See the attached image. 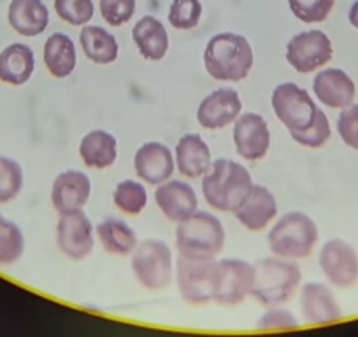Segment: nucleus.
Wrapping results in <instances>:
<instances>
[{"label":"nucleus","mask_w":358,"mask_h":337,"mask_svg":"<svg viewBox=\"0 0 358 337\" xmlns=\"http://www.w3.org/2000/svg\"><path fill=\"white\" fill-rule=\"evenodd\" d=\"M113 202L123 215L137 216L146 209L148 190L141 181L123 180L113 192Z\"/></svg>","instance_id":"30"},{"label":"nucleus","mask_w":358,"mask_h":337,"mask_svg":"<svg viewBox=\"0 0 358 337\" xmlns=\"http://www.w3.org/2000/svg\"><path fill=\"white\" fill-rule=\"evenodd\" d=\"M292 139L295 141L297 144L304 148H311V150H316V148H322L329 143L330 136H332V127H330L329 116L320 109L318 118L316 122L309 127L308 130L304 132H297V134H290Z\"/></svg>","instance_id":"36"},{"label":"nucleus","mask_w":358,"mask_h":337,"mask_svg":"<svg viewBox=\"0 0 358 337\" xmlns=\"http://www.w3.org/2000/svg\"><path fill=\"white\" fill-rule=\"evenodd\" d=\"M132 41L141 57L150 62L164 60L169 53V32L164 23L155 16H143L132 29Z\"/></svg>","instance_id":"23"},{"label":"nucleus","mask_w":358,"mask_h":337,"mask_svg":"<svg viewBox=\"0 0 358 337\" xmlns=\"http://www.w3.org/2000/svg\"><path fill=\"white\" fill-rule=\"evenodd\" d=\"M137 0H99V11L109 27H123L134 18Z\"/></svg>","instance_id":"35"},{"label":"nucleus","mask_w":358,"mask_h":337,"mask_svg":"<svg viewBox=\"0 0 358 337\" xmlns=\"http://www.w3.org/2000/svg\"><path fill=\"white\" fill-rule=\"evenodd\" d=\"M320 232L315 220L306 213L292 211L281 216L268 232V248L281 259H308L318 244Z\"/></svg>","instance_id":"5"},{"label":"nucleus","mask_w":358,"mask_h":337,"mask_svg":"<svg viewBox=\"0 0 358 337\" xmlns=\"http://www.w3.org/2000/svg\"><path fill=\"white\" fill-rule=\"evenodd\" d=\"M271 106L276 118L287 127L290 134L304 132L318 118L320 108L308 90L297 83H281L273 90Z\"/></svg>","instance_id":"7"},{"label":"nucleus","mask_w":358,"mask_h":337,"mask_svg":"<svg viewBox=\"0 0 358 337\" xmlns=\"http://www.w3.org/2000/svg\"><path fill=\"white\" fill-rule=\"evenodd\" d=\"M8 22L20 36L37 37L50 25V9L43 0H11Z\"/></svg>","instance_id":"22"},{"label":"nucleus","mask_w":358,"mask_h":337,"mask_svg":"<svg viewBox=\"0 0 358 337\" xmlns=\"http://www.w3.org/2000/svg\"><path fill=\"white\" fill-rule=\"evenodd\" d=\"M92 195V181L81 171L69 168L55 178L51 185V204L58 215L81 211Z\"/></svg>","instance_id":"18"},{"label":"nucleus","mask_w":358,"mask_h":337,"mask_svg":"<svg viewBox=\"0 0 358 337\" xmlns=\"http://www.w3.org/2000/svg\"><path fill=\"white\" fill-rule=\"evenodd\" d=\"M287 62L299 74H311L325 67L334 57L330 37L323 30L313 29L299 32L288 41Z\"/></svg>","instance_id":"9"},{"label":"nucleus","mask_w":358,"mask_h":337,"mask_svg":"<svg viewBox=\"0 0 358 337\" xmlns=\"http://www.w3.org/2000/svg\"><path fill=\"white\" fill-rule=\"evenodd\" d=\"M134 171L143 183L158 187L171 180L174 174V153L164 143L148 141L141 144L134 155Z\"/></svg>","instance_id":"15"},{"label":"nucleus","mask_w":358,"mask_h":337,"mask_svg":"<svg viewBox=\"0 0 358 337\" xmlns=\"http://www.w3.org/2000/svg\"><path fill=\"white\" fill-rule=\"evenodd\" d=\"M253 178L243 164L218 158L202 176V195L211 209L234 213L253 188Z\"/></svg>","instance_id":"1"},{"label":"nucleus","mask_w":358,"mask_h":337,"mask_svg":"<svg viewBox=\"0 0 358 337\" xmlns=\"http://www.w3.org/2000/svg\"><path fill=\"white\" fill-rule=\"evenodd\" d=\"M218 262L179 257L176 262V281L181 297L192 306H204L215 301Z\"/></svg>","instance_id":"8"},{"label":"nucleus","mask_w":358,"mask_h":337,"mask_svg":"<svg viewBox=\"0 0 358 337\" xmlns=\"http://www.w3.org/2000/svg\"><path fill=\"white\" fill-rule=\"evenodd\" d=\"M25 253V236L22 229L0 213V267L18 262Z\"/></svg>","instance_id":"29"},{"label":"nucleus","mask_w":358,"mask_h":337,"mask_svg":"<svg viewBox=\"0 0 358 337\" xmlns=\"http://www.w3.org/2000/svg\"><path fill=\"white\" fill-rule=\"evenodd\" d=\"M176 250L179 257L194 260H213L225 248V227L218 216L197 211L176 227Z\"/></svg>","instance_id":"3"},{"label":"nucleus","mask_w":358,"mask_h":337,"mask_svg":"<svg viewBox=\"0 0 358 337\" xmlns=\"http://www.w3.org/2000/svg\"><path fill=\"white\" fill-rule=\"evenodd\" d=\"M79 157L86 167L104 171L118 158V141L108 130H92L79 143Z\"/></svg>","instance_id":"25"},{"label":"nucleus","mask_w":358,"mask_h":337,"mask_svg":"<svg viewBox=\"0 0 358 337\" xmlns=\"http://www.w3.org/2000/svg\"><path fill=\"white\" fill-rule=\"evenodd\" d=\"M243 113V101L234 88H216L206 95L197 108V122L206 130L232 125Z\"/></svg>","instance_id":"14"},{"label":"nucleus","mask_w":358,"mask_h":337,"mask_svg":"<svg viewBox=\"0 0 358 337\" xmlns=\"http://www.w3.org/2000/svg\"><path fill=\"white\" fill-rule=\"evenodd\" d=\"M348 22H350V25L355 30H358V0H355L353 4H351L350 11H348Z\"/></svg>","instance_id":"39"},{"label":"nucleus","mask_w":358,"mask_h":337,"mask_svg":"<svg viewBox=\"0 0 358 337\" xmlns=\"http://www.w3.org/2000/svg\"><path fill=\"white\" fill-rule=\"evenodd\" d=\"M99 241L108 253L116 257L132 255L137 248V234L127 222L118 218L102 220L95 227Z\"/></svg>","instance_id":"28"},{"label":"nucleus","mask_w":358,"mask_h":337,"mask_svg":"<svg viewBox=\"0 0 358 337\" xmlns=\"http://www.w3.org/2000/svg\"><path fill=\"white\" fill-rule=\"evenodd\" d=\"M36 71V55L29 44L13 43L0 51V81L22 87Z\"/></svg>","instance_id":"24"},{"label":"nucleus","mask_w":358,"mask_h":337,"mask_svg":"<svg viewBox=\"0 0 358 337\" xmlns=\"http://www.w3.org/2000/svg\"><path fill=\"white\" fill-rule=\"evenodd\" d=\"M167 18L172 29H195L202 18V2L201 0H172Z\"/></svg>","instance_id":"32"},{"label":"nucleus","mask_w":358,"mask_h":337,"mask_svg":"<svg viewBox=\"0 0 358 337\" xmlns=\"http://www.w3.org/2000/svg\"><path fill=\"white\" fill-rule=\"evenodd\" d=\"M79 43L85 57L97 65H109L118 60L120 44L109 30L99 25H85L79 32Z\"/></svg>","instance_id":"27"},{"label":"nucleus","mask_w":358,"mask_h":337,"mask_svg":"<svg viewBox=\"0 0 358 337\" xmlns=\"http://www.w3.org/2000/svg\"><path fill=\"white\" fill-rule=\"evenodd\" d=\"M25 183L23 168L15 158L0 155V204L15 201Z\"/></svg>","instance_id":"31"},{"label":"nucleus","mask_w":358,"mask_h":337,"mask_svg":"<svg viewBox=\"0 0 358 337\" xmlns=\"http://www.w3.org/2000/svg\"><path fill=\"white\" fill-rule=\"evenodd\" d=\"M130 266L141 287L148 290H164L174 278L172 250L160 239H144L137 244Z\"/></svg>","instance_id":"6"},{"label":"nucleus","mask_w":358,"mask_h":337,"mask_svg":"<svg viewBox=\"0 0 358 337\" xmlns=\"http://www.w3.org/2000/svg\"><path fill=\"white\" fill-rule=\"evenodd\" d=\"M176 168L188 180L202 178L213 165L211 148L199 134H185L176 144Z\"/></svg>","instance_id":"21"},{"label":"nucleus","mask_w":358,"mask_h":337,"mask_svg":"<svg viewBox=\"0 0 358 337\" xmlns=\"http://www.w3.org/2000/svg\"><path fill=\"white\" fill-rule=\"evenodd\" d=\"M43 60L48 72L57 79H65L74 72L78 65L76 44L67 34L55 32L44 43Z\"/></svg>","instance_id":"26"},{"label":"nucleus","mask_w":358,"mask_h":337,"mask_svg":"<svg viewBox=\"0 0 358 337\" xmlns=\"http://www.w3.org/2000/svg\"><path fill=\"white\" fill-rule=\"evenodd\" d=\"M299 320L288 309H280L268 308V311H265L264 315L258 318L257 329L260 330H285V329H297Z\"/></svg>","instance_id":"38"},{"label":"nucleus","mask_w":358,"mask_h":337,"mask_svg":"<svg viewBox=\"0 0 358 337\" xmlns=\"http://www.w3.org/2000/svg\"><path fill=\"white\" fill-rule=\"evenodd\" d=\"M55 13L72 27H85L95 15L94 0H55Z\"/></svg>","instance_id":"33"},{"label":"nucleus","mask_w":358,"mask_h":337,"mask_svg":"<svg viewBox=\"0 0 358 337\" xmlns=\"http://www.w3.org/2000/svg\"><path fill=\"white\" fill-rule=\"evenodd\" d=\"M318 266L330 285L350 288L358 281V253L344 239H329L320 250Z\"/></svg>","instance_id":"10"},{"label":"nucleus","mask_w":358,"mask_h":337,"mask_svg":"<svg viewBox=\"0 0 358 337\" xmlns=\"http://www.w3.org/2000/svg\"><path fill=\"white\" fill-rule=\"evenodd\" d=\"M255 283V266L241 259H223L216 271L215 302L237 306L251 295Z\"/></svg>","instance_id":"11"},{"label":"nucleus","mask_w":358,"mask_h":337,"mask_svg":"<svg viewBox=\"0 0 358 337\" xmlns=\"http://www.w3.org/2000/svg\"><path fill=\"white\" fill-rule=\"evenodd\" d=\"M155 202L162 215L172 223L185 222L199 211V197L194 187L179 180H167L158 185Z\"/></svg>","instance_id":"17"},{"label":"nucleus","mask_w":358,"mask_h":337,"mask_svg":"<svg viewBox=\"0 0 358 337\" xmlns=\"http://www.w3.org/2000/svg\"><path fill=\"white\" fill-rule=\"evenodd\" d=\"M301 313L308 325H325L343 318L336 295L327 285L306 283L301 288Z\"/></svg>","instance_id":"19"},{"label":"nucleus","mask_w":358,"mask_h":337,"mask_svg":"<svg viewBox=\"0 0 358 337\" xmlns=\"http://www.w3.org/2000/svg\"><path fill=\"white\" fill-rule=\"evenodd\" d=\"M313 94L327 108L344 109L355 102L357 87L343 69H320L313 79Z\"/></svg>","instance_id":"16"},{"label":"nucleus","mask_w":358,"mask_h":337,"mask_svg":"<svg viewBox=\"0 0 358 337\" xmlns=\"http://www.w3.org/2000/svg\"><path fill=\"white\" fill-rule=\"evenodd\" d=\"M57 244L71 260H85L95 246V229L88 216L81 211L60 215L57 225Z\"/></svg>","instance_id":"12"},{"label":"nucleus","mask_w":358,"mask_h":337,"mask_svg":"<svg viewBox=\"0 0 358 337\" xmlns=\"http://www.w3.org/2000/svg\"><path fill=\"white\" fill-rule=\"evenodd\" d=\"M302 271L299 264L281 257H267L255 264V283L251 297L265 308L285 304L301 287Z\"/></svg>","instance_id":"4"},{"label":"nucleus","mask_w":358,"mask_h":337,"mask_svg":"<svg viewBox=\"0 0 358 337\" xmlns=\"http://www.w3.org/2000/svg\"><path fill=\"white\" fill-rule=\"evenodd\" d=\"M234 146L237 155L248 162H258L267 157L271 148V130L258 113H241L234 122Z\"/></svg>","instance_id":"13"},{"label":"nucleus","mask_w":358,"mask_h":337,"mask_svg":"<svg viewBox=\"0 0 358 337\" xmlns=\"http://www.w3.org/2000/svg\"><path fill=\"white\" fill-rule=\"evenodd\" d=\"M204 67L216 81L237 83L250 76L255 64V53L250 41L241 34H216L206 44Z\"/></svg>","instance_id":"2"},{"label":"nucleus","mask_w":358,"mask_h":337,"mask_svg":"<svg viewBox=\"0 0 358 337\" xmlns=\"http://www.w3.org/2000/svg\"><path fill=\"white\" fill-rule=\"evenodd\" d=\"M336 0H288L292 15L302 23H322L332 13Z\"/></svg>","instance_id":"34"},{"label":"nucleus","mask_w":358,"mask_h":337,"mask_svg":"<svg viewBox=\"0 0 358 337\" xmlns=\"http://www.w3.org/2000/svg\"><path fill=\"white\" fill-rule=\"evenodd\" d=\"M337 132L346 146L358 151V104L341 109V115L337 118Z\"/></svg>","instance_id":"37"},{"label":"nucleus","mask_w":358,"mask_h":337,"mask_svg":"<svg viewBox=\"0 0 358 337\" xmlns=\"http://www.w3.org/2000/svg\"><path fill=\"white\" fill-rule=\"evenodd\" d=\"M237 222L251 232H260L278 216V201L268 188L253 185L248 197L234 211Z\"/></svg>","instance_id":"20"}]
</instances>
